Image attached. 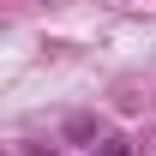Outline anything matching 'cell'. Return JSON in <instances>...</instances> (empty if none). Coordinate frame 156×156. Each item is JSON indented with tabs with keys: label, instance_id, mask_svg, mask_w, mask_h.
<instances>
[{
	"label": "cell",
	"instance_id": "obj_1",
	"mask_svg": "<svg viewBox=\"0 0 156 156\" xmlns=\"http://www.w3.org/2000/svg\"><path fill=\"white\" fill-rule=\"evenodd\" d=\"M96 156H132V138H114V132H108V138L96 144Z\"/></svg>",
	"mask_w": 156,
	"mask_h": 156
}]
</instances>
